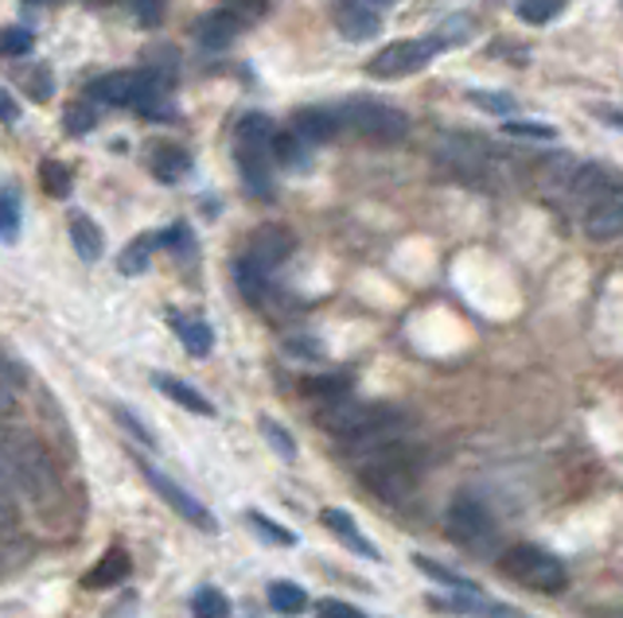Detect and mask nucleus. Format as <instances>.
<instances>
[{
  "instance_id": "49",
  "label": "nucleus",
  "mask_w": 623,
  "mask_h": 618,
  "mask_svg": "<svg viewBox=\"0 0 623 618\" xmlns=\"http://www.w3.org/2000/svg\"><path fill=\"white\" fill-rule=\"evenodd\" d=\"M362 4H367V9H375V12H382V9H390L394 0H362Z\"/></svg>"
},
{
  "instance_id": "2",
  "label": "nucleus",
  "mask_w": 623,
  "mask_h": 618,
  "mask_svg": "<svg viewBox=\"0 0 623 618\" xmlns=\"http://www.w3.org/2000/svg\"><path fill=\"white\" fill-rule=\"evenodd\" d=\"M0 463H4V494L20 498L24 506L51 509L59 502V471L51 452L32 436V432H4V447H0Z\"/></svg>"
},
{
  "instance_id": "40",
  "label": "nucleus",
  "mask_w": 623,
  "mask_h": 618,
  "mask_svg": "<svg viewBox=\"0 0 623 618\" xmlns=\"http://www.w3.org/2000/svg\"><path fill=\"white\" fill-rule=\"evenodd\" d=\"M223 9L231 12V17L238 20L242 28H249V24H257V20L265 17V9H269V0H226Z\"/></svg>"
},
{
  "instance_id": "21",
  "label": "nucleus",
  "mask_w": 623,
  "mask_h": 618,
  "mask_svg": "<svg viewBox=\"0 0 623 618\" xmlns=\"http://www.w3.org/2000/svg\"><path fill=\"white\" fill-rule=\"evenodd\" d=\"M71 246H74V254H79L82 261H98V257L105 254L102 226H98L94 218H86V215H71Z\"/></svg>"
},
{
  "instance_id": "8",
  "label": "nucleus",
  "mask_w": 623,
  "mask_h": 618,
  "mask_svg": "<svg viewBox=\"0 0 623 618\" xmlns=\"http://www.w3.org/2000/svg\"><path fill=\"white\" fill-rule=\"evenodd\" d=\"M440 51H445V43H440L437 35L386 43V48L367 63V74H370V79H406V74L425 71V66H429Z\"/></svg>"
},
{
  "instance_id": "41",
  "label": "nucleus",
  "mask_w": 623,
  "mask_h": 618,
  "mask_svg": "<svg viewBox=\"0 0 623 618\" xmlns=\"http://www.w3.org/2000/svg\"><path fill=\"white\" fill-rule=\"evenodd\" d=\"M24 86H28V94H32L35 102H48L51 90H55V82H51L48 66H28V71H24Z\"/></svg>"
},
{
  "instance_id": "26",
  "label": "nucleus",
  "mask_w": 623,
  "mask_h": 618,
  "mask_svg": "<svg viewBox=\"0 0 623 618\" xmlns=\"http://www.w3.org/2000/svg\"><path fill=\"white\" fill-rule=\"evenodd\" d=\"M125 576H129V553L125 548H110V553L90 568L86 587H118Z\"/></svg>"
},
{
  "instance_id": "50",
  "label": "nucleus",
  "mask_w": 623,
  "mask_h": 618,
  "mask_svg": "<svg viewBox=\"0 0 623 618\" xmlns=\"http://www.w3.org/2000/svg\"><path fill=\"white\" fill-rule=\"evenodd\" d=\"M28 4H48V0H28Z\"/></svg>"
},
{
  "instance_id": "28",
  "label": "nucleus",
  "mask_w": 623,
  "mask_h": 618,
  "mask_svg": "<svg viewBox=\"0 0 623 618\" xmlns=\"http://www.w3.org/2000/svg\"><path fill=\"white\" fill-rule=\"evenodd\" d=\"M269 602L277 615H300L308 607V591L293 579H277V584H269Z\"/></svg>"
},
{
  "instance_id": "18",
  "label": "nucleus",
  "mask_w": 623,
  "mask_h": 618,
  "mask_svg": "<svg viewBox=\"0 0 623 618\" xmlns=\"http://www.w3.org/2000/svg\"><path fill=\"white\" fill-rule=\"evenodd\" d=\"M320 522L328 525L331 533H336L339 540H344L347 548H351L355 556H367V560H378V548L370 545L367 537L359 533V525H355V517L347 514V509H324L320 514Z\"/></svg>"
},
{
  "instance_id": "12",
  "label": "nucleus",
  "mask_w": 623,
  "mask_h": 618,
  "mask_svg": "<svg viewBox=\"0 0 623 618\" xmlns=\"http://www.w3.org/2000/svg\"><path fill=\"white\" fill-rule=\"evenodd\" d=\"M331 20H336V32L347 43H367L382 28V12L367 9L362 0H331Z\"/></svg>"
},
{
  "instance_id": "29",
  "label": "nucleus",
  "mask_w": 623,
  "mask_h": 618,
  "mask_svg": "<svg viewBox=\"0 0 623 618\" xmlns=\"http://www.w3.org/2000/svg\"><path fill=\"white\" fill-rule=\"evenodd\" d=\"M192 615L195 618H231V599L218 587H200L192 595Z\"/></svg>"
},
{
  "instance_id": "13",
  "label": "nucleus",
  "mask_w": 623,
  "mask_h": 618,
  "mask_svg": "<svg viewBox=\"0 0 623 618\" xmlns=\"http://www.w3.org/2000/svg\"><path fill=\"white\" fill-rule=\"evenodd\" d=\"M293 249H296V241L285 226H262V230L249 238V246L242 257H249V261L262 265L265 272H273L277 265H285L288 257H293Z\"/></svg>"
},
{
  "instance_id": "51",
  "label": "nucleus",
  "mask_w": 623,
  "mask_h": 618,
  "mask_svg": "<svg viewBox=\"0 0 623 618\" xmlns=\"http://www.w3.org/2000/svg\"><path fill=\"white\" fill-rule=\"evenodd\" d=\"M620 9H623V0H620Z\"/></svg>"
},
{
  "instance_id": "10",
  "label": "nucleus",
  "mask_w": 623,
  "mask_h": 618,
  "mask_svg": "<svg viewBox=\"0 0 623 618\" xmlns=\"http://www.w3.org/2000/svg\"><path fill=\"white\" fill-rule=\"evenodd\" d=\"M141 475H144V483L161 494V498L168 502V506L176 509L187 525H195V529H203V533H218V522H215V514L207 509V502H200L192 491H184L176 478H168L161 467H152V463H144V460H141Z\"/></svg>"
},
{
  "instance_id": "35",
  "label": "nucleus",
  "mask_w": 623,
  "mask_h": 618,
  "mask_svg": "<svg viewBox=\"0 0 623 618\" xmlns=\"http://www.w3.org/2000/svg\"><path fill=\"white\" fill-rule=\"evenodd\" d=\"M63 121H67V133L71 136H86L90 128L98 125V113L90 110V102H71L63 110Z\"/></svg>"
},
{
  "instance_id": "24",
  "label": "nucleus",
  "mask_w": 623,
  "mask_h": 618,
  "mask_svg": "<svg viewBox=\"0 0 623 618\" xmlns=\"http://www.w3.org/2000/svg\"><path fill=\"white\" fill-rule=\"evenodd\" d=\"M312 144L304 141L296 128H285V133L273 136V159H277L280 167H288V172H300V167H308V156H312Z\"/></svg>"
},
{
  "instance_id": "6",
  "label": "nucleus",
  "mask_w": 623,
  "mask_h": 618,
  "mask_svg": "<svg viewBox=\"0 0 623 618\" xmlns=\"http://www.w3.org/2000/svg\"><path fill=\"white\" fill-rule=\"evenodd\" d=\"M336 113L347 133L362 136V141H370V144H398L401 136L409 133L406 113L386 102H375V97H347V102L336 105Z\"/></svg>"
},
{
  "instance_id": "22",
  "label": "nucleus",
  "mask_w": 623,
  "mask_h": 618,
  "mask_svg": "<svg viewBox=\"0 0 623 618\" xmlns=\"http://www.w3.org/2000/svg\"><path fill=\"white\" fill-rule=\"evenodd\" d=\"M161 246H164L161 234H141V238L129 241V246L121 249V257H118L121 277H141V272L149 269L152 254H156V249H161Z\"/></svg>"
},
{
  "instance_id": "31",
  "label": "nucleus",
  "mask_w": 623,
  "mask_h": 618,
  "mask_svg": "<svg viewBox=\"0 0 623 618\" xmlns=\"http://www.w3.org/2000/svg\"><path fill=\"white\" fill-rule=\"evenodd\" d=\"M0 234H4V241H17L20 234V190L12 183H4V190H0Z\"/></svg>"
},
{
  "instance_id": "14",
  "label": "nucleus",
  "mask_w": 623,
  "mask_h": 618,
  "mask_svg": "<svg viewBox=\"0 0 623 618\" xmlns=\"http://www.w3.org/2000/svg\"><path fill=\"white\" fill-rule=\"evenodd\" d=\"M136 90H141V71H110L90 82V97L102 105H129L133 110Z\"/></svg>"
},
{
  "instance_id": "36",
  "label": "nucleus",
  "mask_w": 623,
  "mask_h": 618,
  "mask_svg": "<svg viewBox=\"0 0 623 618\" xmlns=\"http://www.w3.org/2000/svg\"><path fill=\"white\" fill-rule=\"evenodd\" d=\"M472 105H480L483 113H496V117H511L519 105H514L511 94H491V90H468Z\"/></svg>"
},
{
  "instance_id": "11",
  "label": "nucleus",
  "mask_w": 623,
  "mask_h": 618,
  "mask_svg": "<svg viewBox=\"0 0 623 618\" xmlns=\"http://www.w3.org/2000/svg\"><path fill=\"white\" fill-rule=\"evenodd\" d=\"M581 223H584V234H589L592 241L620 238L623 234V183H612V187H607L604 195L584 210Z\"/></svg>"
},
{
  "instance_id": "4",
  "label": "nucleus",
  "mask_w": 623,
  "mask_h": 618,
  "mask_svg": "<svg viewBox=\"0 0 623 618\" xmlns=\"http://www.w3.org/2000/svg\"><path fill=\"white\" fill-rule=\"evenodd\" d=\"M437 164L445 167L452 179L468 183V187L496 190L507 183V164L483 136L472 133H445L437 141Z\"/></svg>"
},
{
  "instance_id": "25",
  "label": "nucleus",
  "mask_w": 623,
  "mask_h": 618,
  "mask_svg": "<svg viewBox=\"0 0 623 618\" xmlns=\"http://www.w3.org/2000/svg\"><path fill=\"white\" fill-rule=\"evenodd\" d=\"M355 389V378H347V373H320V378H308L304 381V393L316 396L320 404H336V401H347Z\"/></svg>"
},
{
  "instance_id": "46",
  "label": "nucleus",
  "mask_w": 623,
  "mask_h": 618,
  "mask_svg": "<svg viewBox=\"0 0 623 618\" xmlns=\"http://www.w3.org/2000/svg\"><path fill=\"white\" fill-rule=\"evenodd\" d=\"M592 113H596L604 125H612V128H623V110L620 105H592Z\"/></svg>"
},
{
  "instance_id": "43",
  "label": "nucleus",
  "mask_w": 623,
  "mask_h": 618,
  "mask_svg": "<svg viewBox=\"0 0 623 618\" xmlns=\"http://www.w3.org/2000/svg\"><path fill=\"white\" fill-rule=\"evenodd\" d=\"M262 432H265V436H269L273 452H280V460H296V444H293V436H288V432L280 429L277 421H269V416H265V421H262Z\"/></svg>"
},
{
  "instance_id": "15",
  "label": "nucleus",
  "mask_w": 623,
  "mask_h": 618,
  "mask_svg": "<svg viewBox=\"0 0 623 618\" xmlns=\"http://www.w3.org/2000/svg\"><path fill=\"white\" fill-rule=\"evenodd\" d=\"M293 128L304 136L308 144H324L336 133H344V121L336 110H324V105H312V110H296L293 113Z\"/></svg>"
},
{
  "instance_id": "30",
  "label": "nucleus",
  "mask_w": 623,
  "mask_h": 618,
  "mask_svg": "<svg viewBox=\"0 0 623 618\" xmlns=\"http://www.w3.org/2000/svg\"><path fill=\"white\" fill-rule=\"evenodd\" d=\"M161 238H164V249H172V254H176L180 261H187V265H192L195 254H200V246H195V230L187 223H172Z\"/></svg>"
},
{
  "instance_id": "48",
  "label": "nucleus",
  "mask_w": 623,
  "mask_h": 618,
  "mask_svg": "<svg viewBox=\"0 0 623 618\" xmlns=\"http://www.w3.org/2000/svg\"><path fill=\"white\" fill-rule=\"evenodd\" d=\"M288 354H320V347H316V339H293L288 342Z\"/></svg>"
},
{
  "instance_id": "7",
  "label": "nucleus",
  "mask_w": 623,
  "mask_h": 618,
  "mask_svg": "<svg viewBox=\"0 0 623 618\" xmlns=\"http://www.w3.org/2000/svg\"><path fill=\"white\" fill-rule=\"evenodd\" d=\"M503 571L514 579V584L530 587V591H542V595H558L569 587L565 564H561L553 553H545V548H538V545H511L507 548Z\"/></svg>"
},
{
  "instance_id": "9",
  "label": "nucleus",
  "mask_w": 623,
  "mask_h": 618,
  "mask_svg": "<svg viewBox=\"0 0 623 618\" xmlns=\"http://www.w3.org/2000/svg\"><path fill=\"white\" fill-rule=\"evenodd\" d=\"M445 529H448V537L460 540V545L488 548L491 537H496V517H491V509L483 506L480 498H472V494H460V498L448 506Z\"/></svg>"
},
{
  "instance_id": "44",
  "label": "nucleus",
  "mask_w": 623,
  "mask_h": 618,
  "mask_svg": "<svg viewBox=\"0 0 623 618\" xmlns=\"http://www.w3.org/2000/svg\"><path fill=\"white\" fill-rule=\"evenodd\" d=\"M503 133H511V136H534V141H553V136H558L550 125H538V121H507Z\"/></svg>"
},
{
  "instance_id": "33",
  "label": "nucleus",
  "mask_w": 623,
  "mask_h": 618,
  "mask_svg": "<svg viewBox=\"0 0 623 618\" xmlns=\"http://www.w3.org/2000/svg\"><path fill=\"white\" fill-rule=\"evenodd\" d=\"M569 0H519V17L527 24H550L553 17L565 12Z\"/></svg>"
},
{
  "instance_id": "32",
  "label": "nucleus",
  "mask_w": 623,
  "mask_h": 618,
  "mask_svg": "<svg viewBox=\"0 0 623 618\" xmlns=\"http://www.w3.org/2000/svg\"><path fill=\"white\" fill-rule=\"evenodd\" d=\"M40 183L51 198H67L71 195V167L59 164V159H43L40 164Z\"/></svg>"
},
{
  "instance_id": "38",
  "label": "nucleus",
  "mask_w": 623,
  "mask_h": 618,
  "mask_svg": "<svg viewBox=\"0 0 623 618\" xmlns=\"http://www.w3.org/2000/svg\"><path fill=\"white\" fill-rule=\"evenodd\" d=\"M0 48H4V55L9 59H28L35 48V35L28 32V28H4V35H0Z\"/></svg>"
},
{
  "instance_id": "5",
  "label": "nucleus",
  "mask_w": 623,
  "mask_h": 618,
  "mask_svg": "<svg viewBox=\"0 0 623 618\" xmlns=\"http://www.w3.org/2000/svg\"><path fill=\"white\" fill-rule=\"evenodd\" d=\"M273 121L265 113H246L234 128V159H238V175L254 198H273Z\"/></svg>"
},
{
  "instance_id": "37",
  "label": "nucleus",
  "mask_w": 623,
  "mask_h": 618,
  "mask_svg": "<svg viewBox=\"0 0 623 618\" xmlns=\"http://www.w3.org/2000/svg\"><path fill=\"white\" fill-rule=\"evenodd\" d=\"M125 9L133 12V20L141 28H156L168 12V0H125Z\"/></svg>"
},
{
  "instance_id": "42",
  "label": "nucleus",
  "mask_w": 623,
  "mask_h": 618,
  "mask_svg": "<svg viewBox=\"0 0 623 618\" xmlns=\"http://www.w3.org/2000/svg\"><path fill=\"white\" fill-rule=\"evenodd\" d=\"M113 416H118V424H121V429L129 432V436L136 440V444H144V447H152V452H156V436H152V432L144 429L141 421H136V416H133V412L125 409V404H121V409H113Z\"/></svg>"
},
{
  "instance_id": "16",
  "label": "nucleus",
  "mask_w": 623,
  "mask_h": 618,
  "mask_svg": "<svg viewBox=\"0 0 623 618\" xmlns=\"http://www.w3.org/2000/svg\"><path fill=\"white\" fill-rule=\"evenodd\" d=\"M238 35H242V24L226 9L207 12V17L195 24V40H200L203 51H226Z\"/></svg>"
},
{
  "instance_id": "3",
  "label": "nucleus",
  "mask_w": 623,
  "mask_h": 618,
  "mask_svg": "<svg viewBox=\"0 0 623 618\" xmlns=\"http://www.w3.org/2000/svg\"><path fill=\"white\" fill-rule=\"evenodd\" d=\"M320 429L331 440L359 452V447L382 444V440H398L409 432V412L390 401H336L320 409Z\"/></svg>"
},
{
  "instance_id": "47",
  "label": "nucleus",
  "mask_w": 623,
  "mask_h": 618,
  "mask_svg": "<svg viewBox=\"0 0 623 618\" xmlns=\"http://www.w3.org/2000/svg\"><path fill=\"white\" fill-rule=\"evenodd\" d=\"M0 110H4V125H17L20 110H17V97H12L9 90H4V94H0Z\"/></svg>"
},
{
  "instance_id": "19",
  "label": "nucleus",
  "mask_w": 623,
  "mask_h": 618,
  "mask_svg": "<svg viewBox=\"0 0 623 618\" xmlns=\"http://www.w3.org/2000/svg\"><path fill=\"white\" fill-rule=\"evenodd\" d=\"M172 331L180 334V342H184L187 350H192L195 358H207L211 347H215V334H211V327L203 323L200 316H184V311H172L168 316Z\"/></svg>"
},
{
  "instance_id": "20",
  "label": "nucleus",
  "mask_w": 623,
  "mask_h": 618,
  "mask_svg": "<svg viewBox=\"0 0 623 618\" xmlns=\"http://www.w3.org/2000/svg\"><path fill=\"white\" fill-rule=\"evenodd\" d=\"M152 381L161 385L164 396H172L176 404H184L187 412H195V416H215V404L207 401V396L200 393L195 385H187V381L172 378V373H152Z\"/></svg>"
},
{
  "instance_id": "1",
  "label": "nucleus",
  "mask_w": 623,
  "mask_h": 618,
  "mask_svg": "<svg viewBox=\"0 0 623 618\" xmlns=\"http://www.w3.org/2000/svg\"><path fill=\"white\" fill-rule=\"evenodd\" d=\"M347 460L359 471V483L370 494H378L386 506H401V502L413 498L425 475V455L409 436L382 440V444L347 452Z\"/></svg>"
},
{
  "instance_id": "34",
  "label": "nucleus",
  "mask_w": 623,
  "mask_h": 618,
  "mask_svg": "<svg viewBox=\"0 0 623 618\" xmlns=\"http://www.w3.org/2000/svg\"><path fill=\"white\" fill-rule=\"evenodd\" d=\"M472 32H476V20L472 17H448L432 35H437L445 48H460V43L472 40Z\"/></svg>"
},
{
  "instance_id": "17",
  "label": "nucleus",
  "mask_w": 623,
  "mask_h": 618,
  "mask_svg": "<svg viewBox=\"0 0 623 618\" xmlns=\"http://www.w3.org/2000/svg\"><path fill=\"white\" fill-rule=\"evenodd\" d=\"M149 172L161 183H180L192 172V152L180 148V144H156L149 152Z\"/></svg>"
},
{
  "instance_id": "39",
  "label": "nucleus",
  "mask_w": 623,
  "mask_h": 618,
  "mask_svg": "<svg viewBox=\"0 0 623 618\" xmlns=\"http://www.w3.org/2000/svg\"><path fill=\"white\" fill-rule=\"evenodd\" d=\"M249 525H254L257 533H262L265 540H269V545H285V548H293L296 545V533L293 529H285V525H277V522H269V517L265 514H249Z\"/></svg>"
},
{
  "instance_id": "27",
  "label": "nucleus",
  "mask_w": 623,
  "mask_h": 618,
  "mask_svg": "<svg viewBox=\"0 0 623 618\" xmlns=\"http://www.w3.org/2000/svg\"><path fill=\"white\" fill-rule=\"evenodd\" d=\"M413 564H417V568H421L429 579H437V584L452 587V591H468V595H480V591H483V587L476 584V579L460 576V571H452L448 564H440V560H429V556H413Z\"/></svg>"
},
{
  "instance_id": "23",
  "label": "nucleus",
  "mask_w": 623,
  "mask_h": 618,
  "mask_svg": "<svg viewBox=\"0 0 623 618\" xmlns=\"http://www.w3.org/2000/svg\"><path fill=\"white\" fill-rule=\"evenodd\" d=\"M269 280L273 272H265L262 265H254L249 257H238L234 261V285H238V292L246 296L249 303H265V296H269Z\"/></svg>"
},
{
  "instance_id": "45",
  "label": "nucleus",
  "mask_w": 623,
  "mask_h": 618,
  "mask_svg": "<svg viewBox=\"0 0 623 618\" xmlns=\"http://www.w3.org/2000/svg\"><path fill=\"white\" fill-rule=\"evenodd\" d=\"M316 618H367L359 607H351V602H339V599H324L316 602Z\"/></svg>"
}]
</instances>
